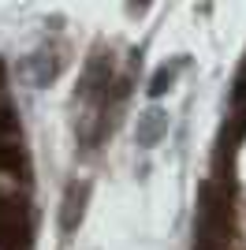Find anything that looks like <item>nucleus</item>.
Here are the masks:
<instances>
[{"mask_svg": "<svg viewBox=\"0 0 246 250\" xmlns=\"http://www.w3.org/2000/svg\"><path fill=\"white\" fill-rule=\"evenodd\" d=\"M30 247V217L15 194L0 190V250H26Z\"/></svg>", "mask_w": 246, "mask_h": 250, "instance_id": "nucleus-1", "label": "nucleus"}, {"mask_svg": "<svg viewBox=\"0 0 246 250\" xmlns=\"http://www.w3.org/2000/svg\"><path fill=\"white\" fill-rule=\"evenodd\" d=\"M26 168V153H22V131L19 120L11 112L8 101H0V172H22Z\"/></svg>", "mask_w": 246, "mask_h": 250, "instance_id": "nucleus-2", "label": "nucleus"}, {"mask_svg": "<svg viewBox=\"0 0 246 250\" xmlns=\"http://www.w3.org/2000/svg\"><path fill=\"white\" fill-rule=\"evenodd\" d=\"M60 52H49V49H38L30 56V75H34V86H49L56 75H60Z\"/></svg>", "mask_w": 246, "mask_h": 250, "instance_id": "nucleus-3", "label": "nucleus"}, {"mask_svg": "<svg viewBox=\"0 0 246 250\" xmlns=\"http://www.w3.org/2000/svg\"><path fill=\"white\" fill-rule=\"evenodd\" d=\"M164 131H168V116H164L161 108H149V112L138 120V146H142V149L157 146Z\"/></svg>", "mask_w": 246, "mask_h": 250, "instance_id": "nucleus-4", "label": "nucleus"}, {"mask_svg": "<svg viewBox=\"0 0 246 250\" xmlns=\"http://www.w3.org/2000/svg\"><path fill=\"white\" fill-rule=\"evenodd\" d=\"M86 194H90V187H86V183H71V187H67V194H63V231H67V235H71L75 231V224H79L82 220V206H86Z\"/></svg>", "mask_w": 246, "mask_h": 250, "instance_id": "nucleus-5", "label": "nucleus"}, {"mask_svg": "<svg viewBox=\"0 0 246 250\" xmlns=\"http://www.w3.org/2000/svg\"><path fill=\"white\" fill-rule=\"evenodd\" d=\"M183 71V60H175L172 67H161V71L153 75V83H149V97H161V94H168V86L175 83V75Z\"/></svg>", "mask_w": 246, "mask_h": 250, "instance_id": "nucleus-6", "label": "nucleus"}, {"mask_svg": "<svg viewBox=\"0 0 246 250\" xmlns=\"http://www.w3.org/2000/svg\"><path fill=\"white\" fill-rule=\"evenodd\" d=\"M0 90H4V67H0Z\"/></svg>", "mask_w": 246, "mask_h": 250, "instance_id": "nucleus-7", "label": "nucleus"}]
</instances>
